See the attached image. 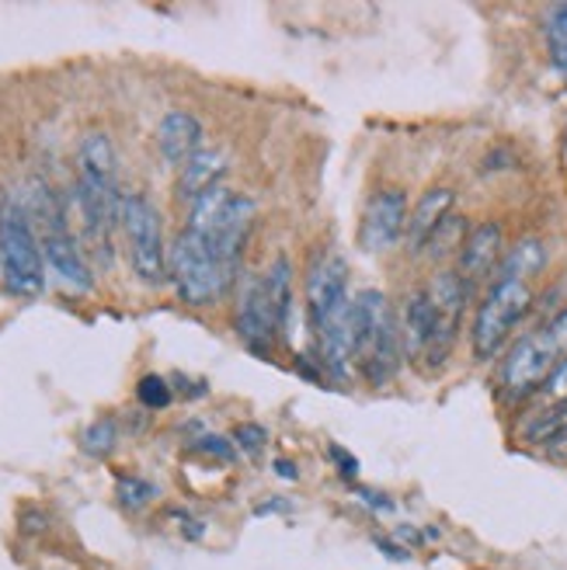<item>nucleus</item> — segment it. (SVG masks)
Instances as JSON below:
<instances>
[{
	"label": "nucleus",
	"instance_id": "2eb2a0df",
	"mask_svg": "<svg viewBox=\"0 0 567 570\" xmlns=\"http://www.w3.org/2000/svg\"><path fill=\"white\" fill-rule=\"evenodd\" d=\"M452 203H457L452 188H429L418 198L414 209L408 213V226H404V247L411 254H421L424 247H429L432 234L442 226V219L452 213Z\"/></svg>",
	"mask_w": 567,
	"mask_h": 570
},
{
	"label": "nucleus",
	"instance_id": "b1692460",
	"mask_svg": "<svg viewBox=\"0 0 567 570\" xmlns=\"http://www.w3.org/2000/svg\"><path fill=\"white\" fill-rule=\"evenodd\" d=\"M463 240H467V223L457 216V213H449L446 219H442V226L432 234V240H429V250L432 258H446V254H452L457 250L460 254V247H463Z\"/></svg>",
	"mask_w": 567,
	"mask_h": 570
},
{
	"label": "nucleus",
	"instance_id": "aec40b11",
	"mask_svg": "<svg viewBox=\"0 0 567 570\" xmlns=\"http://www.w3.org/2000/svg\"><path fill=\"white\" fill-rule=\"evenodd\" d=\"M547 265V250L540 240H519L512 250L505 254L498 265V278H512V282H526L536 272H544Z\"/></svg>",
	"mask_w": 567,
	"mask_h": 570
},
{
	"label": "nucleus",
	"instance_id": "6e6552de",
	"mask_svg": "<svg viewBox=\"0 0 567 570\" xmlns=\"http://www.w3.org/2000/svg\"><path fill=\"white\" fill-rule=\"evenodd\" d=\"M424 293H429L432 309H436V334H432V345H429V352H424L421 362L429 368H442L446 358L452 355V341H457L470 289L457 275V268H442V272H436V278L429 282V289H424Z\"/></svg>",
	"mask_w": 567,
	"mask_h": 570
},
{
	"label": "nucleus",
	"instance_id": "4be33fe9",
	"mask_svg": "<svg viewBox=\"0 0 567 570\" xmlns=\"http://www.w3.org/2000/svg\"><path fill=\"white\" fill-rule=\"evenodd\" d=\"M119 445V424L116 417H98L91 421L88 428H84L80 435V449L91 455V460H108L111 452H116Z\"/></svg>",
	"mask_w": 567,
	"mask_h": 570
},
{
	"label": "nucleus",
	"instance_id": "c756f323",
	"mask_svg": "<svg viewBox=\"0 0 567 570\" xmlns=\"http://www.w3.org/2000/svg\"><path fill=\"white\" fill-rule=\"evenodd\" d=\"M547 334L554 337V345H557L560 355L567 358V309L560 313V317H554V321L547 324Z\"/></svg>",
	"mask_w": 567,
	"mask_h": 570
},
{
	"label": "nucleus",
	"instance_id": "20e7f679",
	"mask_svg": "<svg viewBox=\"0 0 567 570\" xmlns=\"http://www.w3.org/2000/svg\"><path fill=\"white\" fill-rule=\"evenodd\" d=\"M532 309V289L529 282H512V278H495L488 296L480 299L477 317L470 327V345L480 362H491L505 345L508 337L516 334L522 317Z\"/></svg>",
	"mask_w": 567,
	"mask_h": 570
},
{
	"label": "nucleus",
	"instance_id": "6ab92c4d",
	"mask_svg": "<svg viewBox=\"0 0 567 570\" xmlns=\"http://www.w3.org/2000/svg\"><path fill=\"white\" fill-rule=\"evenodd\" d=\"M265 289H268V299L275 306V317L282 324V334H290V321H293V265L286 254H278V258L265 268Z\"/></svg>",
	"mask_w": 567,
	"mask_h": 570
},
{
	"label": "nucleus",
	"instance_id": "72a5a7b5",
	"mask_svg": "<svg viewBox=\"0 0 567 570\" xmlns=\"http://www.w3.org/2000/svg\"><path fill=\"white\" fill-rule=\"evenodd\" d=\"M268 511H290V504L286 501H265V504L254 508V515H268Z\"/></svg>",
	"mask_w": 567,
	"mask_h": 570
},
{
	"label": "nucleus",
	"instance_id": "a878e982",
	"mask_svg": "<svg viewBox=\"0 0 567 570\" xmlns=\"http://www.w3.org/2000/svg\"><path fill=\"white\" fill-rule=\"evenodd\" d=\"M136 396H139V404H144L147 411H164L167 404H172V383H167L164 376H144L136 383Z\"/></svg>",
	"mask_w": 567,
	"mask_h": 570
},
{
	"label": "nucleus",
	"instance_id": "f03ea898",
	"mask_svg": "<svg viewBox=\"0 0 567 570\" xmlns=\"http://www.w3.org/2000/svg\"><path fill=\"white\" fill-rule=\"evenodd\" d=\"M0 272L8 289L21 299H36L46 289L42 240L28 223V213L14 203L0 209Z\"/></svg>",
	"mask_w": 567,
	"mask_h": 570
},
{
	"label": "nucleus",
	"instance_id": "f3484780",
	"mask_svg": "<svg viewBox=\"0 0 567 570\" xmlns=\"http://www.w3.org/2000/svg\"><path fill=\"white\" fill-rule=\"evenodd\" d=\"M226 170H231V160H226L223 150H203L178 170V188L175 191H178V198H185V203L192 206L198 195H206V191L223 185Z\"/></svg>",
	"mask_w": 567,
	"mask_h": 570
},
{
	"label": "nucleus",
	"instance_id": "39448f33",
	"mask_svg": "<svg viewBox=\"0 0 567 570\" xmlns=\"http://www.w3.org/2000/svg\"><path fill=\"white\" fill-rule=\"evenodd\" d=\"M123 234L129 244V262L139 282L147 285H160L172 275H167V247H164V226H160V213L150 203L147 195H123Z\"/></svg>",
	"mask_w": 567,
	"mask_h": 570
},
{
	"label": "nucleus",
	"instance_id": "9b49d317",
	"mask_svg": "<svg viewBox=\"0 0 567 570\" xmlns=\"http://www.w3.org/2000/svg\"><path fill=\"white\" fill-rule=\"evenodd\" d=\"M349 265L338 254H324L306 275V317L310 327L321 331L331 317L349 306Z\"/></svg>",
	"mask_w": 567,
	"mask_h": 570
},
{
	"label": "nucleus",
	"instance_id": "412c9836",
	"mask_svg": "<svg viewBox=\"0 0 567 570\" xmlns=\"http://www.w3.org/2000/svg\"><path fill=\"white\" fill-rule=\"evenodd\" d=\"M567 404V358L557 362V368L547 376V383L536 390L532 396V411L526 417H544V414H554L557 407Z\"/></svg>",
	"mask_w": 567,
	"mask_h": 570
},
{
	"label": "nucleus",
	"instance_id": "dca6fc26",
	"mask_svg": "<svg viewBox=\"0 0 567 570\" xmlns=\"http://www.w3.org/2000/svg\"><path fill=\"white\" fill-rule=\"evenodd\" d=\"M432 334H436V309H432V299L424 289L411 293L404 299V309H401V348H404V358L411 362H421L424 352L432 345Z\"/></svg>",
	"mask_w": 567,
	"mask_h": 570
},
{
	"label": "nucleus",
	"instance_id": "f8f14e48",
	"mask_svg": "<svg viewBox=\"0 0 567 570\" xmlns=\"http://www.w3.org/2000/svg\"><path fill=\"white\" fill-rule=\"evenodd\" d=\"M408 195L401 188H380L370 206L362 213V226H359V247L365 254H383L390 250L397 240L404 237L408 226Z\"/></svg>",
	"mask_w": 567,
	"mask_h": 570
},
{
	"label": "nucleus",
	"instance_id": "cd10ccee",
	"mask_svg": "<svg viewBox=\"0 0 567 570\" xmlns=\"http://www.w3.org/2000/svg\"><path fill=\"white\" fill-rule=\"evenodd\" d=\"M195 452L209 455V460H219V463H237V449H234V439H223V435H203L195 445Z\"/></svg>",
	"mask_w": 567,
	"mask_h": 570
},
{
	"label": "nucleus",
	"instance_id": "1a4fd4ad",
	"mask_svg": "<svg viewBox=\"0 0 567 570\" xmlns=\"http://www.w3.org/2000/svg\"><path fill=\"white\" fill-rule=\"evenodd\" d=\"M254 223H258V206H254L251 195H237L226 203V209L219 213V219L209 226L206 234H195L203 237L206 247L216 254V262L223 265V272L237 282V272H241V262H244V250H247V240L254 234Z\"/></svg>",
	"mask_w": 567,
	"mask_h": 570
},
{
	"label": "nucleus",
	"instance_id": "5701e85b",
	"mask_svg": "<svg viewBox=\"0 0 567 570\" xmlns=\"http://www.w3.org/2000/svg\"><path fill=\"white\" fill-rule=\"evenodd\" d=\"M544 36H547V49H550L554 67H557L560 77L567 80V4H557V8L547 11Z\"/></svg>",
	"mask_w": 567,
	"mask_h": 570
},
{
	"label": "nucleus",
	"instance_id": "4468645a",
	"mask_svg": "<svg viewBox=\"0 0 567 570\" xmlns=\"http://www.w3.org/2000/svg\"><path fill=\"white\" fill-rule=\"evenodd\" d=\"M203 139H206V129L192 111H167L157 126V147L164 160L175 167H185L195 154H203L206 150Z\"/></svg>",
	"mask_w": 567,
	"mask_h": 570
},
{
	"label": "nucleus",
	"instance_id": "bb28decb",
	"mask_svg": "<svg viewBox=\"0 0 567 570\" xmlns=\"http://www.w3.org/2000/svg\"><path fill=\"white\" fill-rule=\"evenodd\" d=\"M234 445H241V452H247V455H258L268 445V432L258 421H244L234 428Z\"/></svg>",
	"mask_w": 567,
	"mask_h": 570
},
{
	"label": "nucleus",
	"instance_id": "ddd939ff",
	"mask_svg": "<svg viewBox=\"0 0 567 570\" xmlns=\"http://www.w3.org/2000/svg\"><path fill=\"white\" fill-rule=\"evenodd\" d=\"M505 258V234L498 223H480L467 234L460 254H457V275L463 278V285L473 293V285H480L485 278H491V272L501 265Z\"/></svg>",
	"mask_w": 567,
	"mask_h": 570
},
{
	"label": "nucleus",
	"instance_id": "0eeeda50",
	"mask_svg": "<svg viewBox=\"0 0 567 570\" xmlns=\"http://www.w3.org/2000/svg\"><path fill=\"white\" fill-rule=\"evenodd\" d=\"M42 219H46V230H42V258H46V265L56 272V278H60L67 289L91 293L95 289V275H91L88 262H84L74 234L67 230L60 203H56L49 191H42Z\"/></svg>",
	"mask_w": 567,
	"mask_h": 570
},
{
	"label": "nucleus",
	"instance_id": "423d86ee",
	"mask_svg": "<svg viewBox=\"0 0 567 570\" xmlns=\"http://www.w3.org/2000/svg\"><path fill=\"white\" fill-rule=\"evenodd\" d=\"M560 348L554 345V337L544 331H532L526 337H519L508 355L501 358L498 368V393L505 396L508 404H522L532 401L536 390L547 383V376L557 368L560 362Z\"/></svg>",
	"mask_w": 567,
	"mask_h": 570
},
{
	"label": "nucleus",
	"instance_id": "2f4dec72",
	"mask_svg": "<svg viewBox=\"0 0 567 570\" xmlns=\"http://www.w3.org/2000/svg\"><path fill=\"white\" fill-rule=\"evenodd\" d=\"M359 501H365L373 511H390L393 508V501L383 498V494H377V491H359Z\"/></svg>",
	"mask_w": 567,
	"mask_h": 570
},
{
	"label": "nucleus",
	"instance_id": "393cba45",
	"mask_svg": "<svg viewBox=\"0 0 567 570\" xmlns=\"http://www.w3.org/2000/svg\"><path fill=\"white\" fill-rule=\"evenodd\" d=\"M116 494H119V504L123 508L139 511V508H147L157 498V488H154L150 480H144V476H119Z\"/></svg>",
	"mask_w": 567,
	"mask_h": 570
},
{
	"label": "nucleus",
	"instance_id": "c85d7f7f",
	"mask_svg": "<svg viewBox=\"0 0 567 570\" xmlns=\"http://www.w3.org/2000/svg\"><path fill=\"white\" fill-rule=\"evenodd\" d=\"M328 455H331V460H334L338 473H342L345 480H355V476H359V460H355L352 452H345V449L338 445V442H331V445H328Z\"/></svg>",
	"mask_w": 567,
	"mask_h": 570
},
{
	"label": "nucleus",
	"instance_id": "9d476101",
	"mask_svg": "<svg viewBox=\"0 0 567 570\" xmlns=\"http://www.w3.org/2000/svg\"><path fill=\"white\" fill-rule=\"evenodd\" d=\"M237 337L254 352V355H268L275 348V337L282 334V324L275 317V306L268 299L265 278L262 275H247L241 293H237V317H234Z\"/></svg>",
	"mask_w": 567,
	"mask_h": 570
},
{
	"label": "nucleus",
	"instance_id": "473e14b6",
	"mask_svg": "<svg viewBox=\"0 0 567 570\" xmlns=\"http://www.w3.org/2000/svg\"><path fill=\"white\" fill-rule=\"evenodd\" d=\"M275 473H278L282 480H300V470H296L290 460H275Z\"/></svg>",
	"mask_w": 567,
	"mask_h": 570
},
{
	"label": "nucleus",
	"instance_id": "f257e3e1",
	"mask_svg": "<svg viewBox=\"0 0 567 570\" xmlns=\"http://www.w3.org/2000/svg\"><path fill=\"white\" fill-rule=\"evenodd\" d=\"M349 324H352L355 368L365 376V383L387 386L404 358L401 317H397L390 299L380 289H362L349 306Z\"/></svg>",
	"mask_w": 567,
	"mask_h": 570
},
{
	"label": "nucleus",
	"instance_id": "7ed1b4c3",
	"mask_svg": "<svg viewBox=\"0 0 567 570\" xmlns=\"http://www.w3.org/2000/svg\"><path fill=\"white\" fill-rule=\"evenodd\" d=\"M167 275L185 306H213L234 289V278L223 272L206 240L188 230H182L167 250Z\"/></svg>",
	"mask_w": 567,
	"mask_h": 570
},
{
	"label": "nucleus",
	"instance_id": "a211bd4d",
	"mask_svg": "<svg viewBox=\"0 0 567 570\" xmlns=\"http://www.w3.org/2000/svg\"><path fill=\"white\" fill-rule=\"evenodd\" d=\"M77 170L84 181H98V185H119L116 170H119V157L116 147H111L108 132H84L77 142Z\"/></svg>",
	"mask_w": 567,
	"mask_h": 570
},
{
	"label": "nucleus",
	"instance_id": "7c9ffc66",
	"mask_svg": "<svg viewBox=\"0 0 567 570\" xmlns=\"http://www.w3.org/2000/svg\"><path fill=\"white\" fill-rule=\"evenodd\" d=\"M373 543H377V547H380V550H383V553H387L390 560H411V550H404V547L390 543V539H380V535H377Z\"/></svg>",
	"mask_w": 567,
	"mask_h": 570
}]
</instances>
